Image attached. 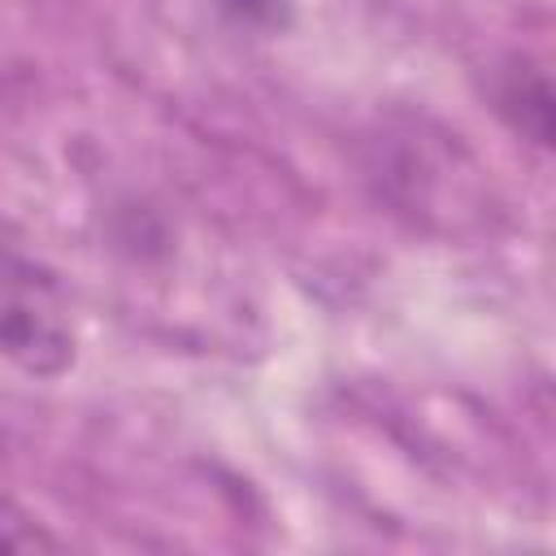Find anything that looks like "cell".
Masks as SVG:
<instances>
[{
    "label": "cell",
    "mask_w": 556,
    "mask_h": 556,
    "mask_svg": "<svg viewBox=\"0 0 556 556\" xmlns=\"http://www.w3.org/2000/svg\"><path fill=\"white\" fill-rule=\"evenodd\" d=\"M0 356L35 378H56L74 365V317L61 282L0 248Z\"/></svg>",
    "instance_id": "obj_1"
},
{
    "label": "cell",
    "mask_w": 556,
    "mask_h": 556,
    "mask_svg": "<svg viewBox=\"0 0 556 556\" xmlns=\"http://www.w3.org/2000/svg\"><path fill=\"white\" fill-rule=\"evenodd\" d=\"M495 109L534 143H552V78L543 65L513 56L495 78Z\"/></svg>",
    "instance_id": "obj_2"
},
{
    "label": "cell",
    "mask_w": 556,
    "mask_h": 556,
    "mask_svg": "<svg viewBox=\"0 0 556 556\" xmlns=\"http://www.w3.org/2000/svg\"><path fill=\"white\" fill-rule=\"evenodd\" d=\"M217 9L230 26L252 35H278L291 26V13H295L291 0H217Z\"/></svg>",
    "instance_id": "obj_3"
},
{
    "label": "cell",
    "mask_w": 556,
    "mask_h": 556,
    "mask_svg": "<svg viewBox=\"0 0 556 556\" xmlns=\"http://www.w3.org/2000/svg\"><path fill=\"white\" fill-rule=\"evenodd\" d=\"M56 539L30 517L22 513L9 495H0V552H52Z\"/></svg>",
    "instance_id": "obj_4"
}]
</instances>
